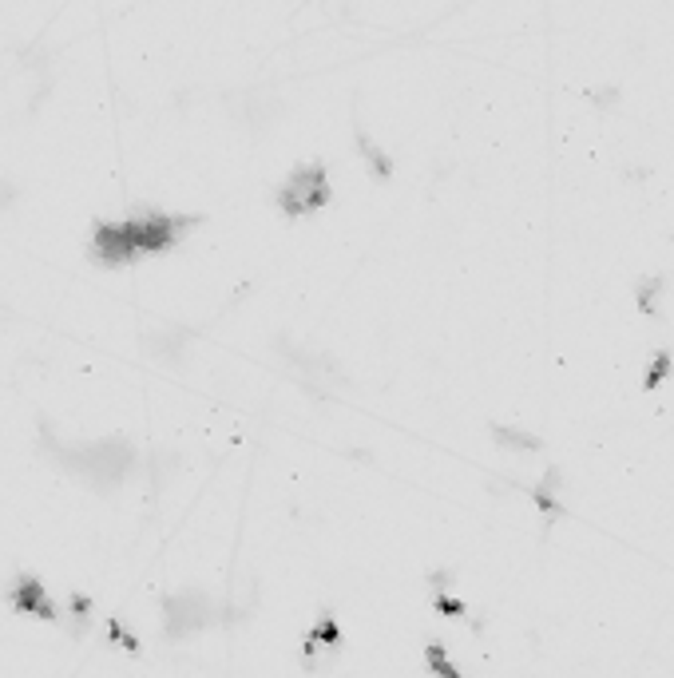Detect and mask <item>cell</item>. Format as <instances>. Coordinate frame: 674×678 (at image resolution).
Returning a JSON list of instances; mask_svg holds the SVG:
<instances>
[{"mask_svg": "<svg viewBox=\"0 0 674 678\" xmlns=\"http://www.w3.org/2000/svg\"><path fill=\"white\" fill-rule=\"evenodd\" d=\"M215 619H219L215 599L199 587H187V591L163 599V635L167 639H187V635L211 627Z\"/></svg>", "mask_w": 674, "mask_h": 678, "instance_id": "4", "label": "cell"}, {"mask_svg": "<svg viewBox=\"0 0 674 678\" xmlns=\"http://www.w3.org/2000/svg\"><path fill=\"white\" fill-rule=\"evenodd\" d=\"M667 294V278L663 274H647V278H639L635 282V302H639V310L647 314V318H659L663 310H659V298Z\"/></svg>", "mask_w": 674, "mask_h": 678, "instance_id": "11", "label": "cell"}, {"mask_svg": "<svg viewBox=\"0 0 674 678\" xmlns=\"http://www.w3.org/2000/svg\"><path fill=\"white\" fill-rule=\"evenodd\" d=\"M334 651H341V627H337L334 615L326 611V615L306 631V643H302V663H306V671H322Z\"/></svg>", "mask_w": 674, "mask_h": 678, "instance_id": "6", "label": "cell"}, {"mask_svg": "<svg viewBox=\"0 0 674 678\" xmlns=\"http://www.w3.org/2000/svg\"><path fill=\"white\" fill-rule=\"evenodd\" d=\"M282 108H286V104H282L278 96H270V92H262V96H258V92H254V96H250V123L266 127L270 119H278V115H282Z\"/></svg>", "mask_w": 674, "mask_h": 678, "instance_id": "12", "label": "cell"}, {"mask_svg": "<svg viewBox=\"0 0 674 678\" xmlns=\"http://www.w3.org/2000/svg\"><path fill=\"white\" fill-rule=\"evenodd\" d=\"M591 100H595V104H615V100H619V88H595Z\"/></svg>", "mask_w": 674, "mask_h": 678, "instance_id": "16", "label": "cell"}, {"mask_svg": "<svg viewBox=\"0 0 674 678\" xmlns=\"http://www.w3.org/2000/svg\"><path fill=\"white\" fill-rule=\"evenodd\" d=\"M330 199H334V187H330V167L322 159H306L290 167V175L274 187V203L286 219L318 215L322 207H330Z\"/></svg>", "mask_w": 674, "mask_h": 678, "instance_id": "2", "label": "cell"}, {"mask_svg": "<svg viewBox=\"0 0 674 678\" xmlns=\"http://www.w3.org/2000/svg\"><path fill=\"white\" fill-rule=\"evenodd\" d=\"M12 599H16V607H24V611H36V615H44V619H52L56 611L48 607V595H44V587L32 579V575H20L16 579V591H12Z\"/></svg>", "mask_w": 674, "mask_h": 678, "instance_id": "10", "label": "cell"}, {"mask_svg": "<svg viewBox=\"0 0 674 678\" xmlns=\"http://www.w3.org/2000/svg\"><path fill=\"white\" fill-rule=\"evenodd\" d=\"M563 472L552 464L544 476H540V484L532 488V496H536V504H540V520H544V536L552 532V524L567 516V504H563Z\"/></svg>", "mask_w": 674, "mask_h": 678, "instance_id": "7", "label": "cell"}, {"mask_svg": "<svg viewBox=\"0 0 674 678\" xmlns=\"http://www.w3.org/2000/svg\"><path fill=\"white\" fill-rule=\"evenodd\" d=\"M199 223L195 215H171V211H155V207H139L131 211L123 223H100L92 234V254L104 266H123L135 262L143 254H163L171 250L191 226Z\"/></svg>", "mask_w": 674, "mask_h": 678, "instance_id": "1", "label": "cell"}, {"mask_svg": "<svg viewBox=\"0 0 674 678\" xmlns=\"http://www.w3.org/2000/svg\"><path fill=\"white\" fill-rule=\"evenodd\" d=\"M425 667H429L437 678H464L456 671V663H452L449 651H445L441 643H429V647H425Z\"/></svg>", "mask_w": 674, "mask_h": 678, "instance_id": "13", "label": "cell"}, {"mask_svg": "<svg viewBox=\"0 0 674 678\" xmlns=\"http://www.w3.org/2000/svg\"><path fill=\"white\" fill-rule=\"evenodd\" d=\"M353 147L361 151V159H365V167H369V179H373V183H389V179H393V159H389V151H385V147H377V143H373V135H369L361 123H353Z\"/></svg>", "mask_w": 674, "mask_h": 678, "instance_id": "8", "label": "cell"}, {"mask_svg": "<svg viewBox=\"0 0 674 678\" xmlns=\"http://www.w3.org/2000/svg\"><path fill=\"white\" fill-rule=\"evenodd\" d=\"M433 603H437V611H445V615H456V619H468V607H464L460 599H452V595L445 591V587H437Z\"/></svg>", "mask_w": 674, "mask_h": 678, "instance_id": "15", "label": "cell"}, {"mask_svg": "<svg viewBox=\"0 0 674 678\" xmlns=\"http://www.w3.org/2000/svg\"><path fill=\"white\" fill-rule=\"evenodd\" d=\"M278 353L298 369L302 385L314 393V397H330V389H345V373L330 353H318V349H298L290 338H278Z\"/></svg>", "mask_w": 674, "mask_h": 678, "instance_id": "5", "label": "cell"}, {"mask_svg": "<svg viewBox=\"0 0 674 678\" xmlns=\"http://www.w3.org/2000/svg\"><path fill=\"white\" fill-rule=\"evenodd\" d=\"M671 369H674L671 349H659V353H655V361H651V365H647V373H643V389H659V385L671 377Z\"/></svg>", "mask_w": 674, "mask_h": 678, "instance_id": "14", "label": "cell"}, {"mask_svg": "<svg viewBox=\"0 0 674 678\" xmlns=\"http://www.w3.org/2000/svg\"><path fill=\"white\" fill-rule=\"evenodd\" d=\"M64 460H68V468L80 472L88 484H96V488L108 492V488H115V484L131 472L135 449H131L123 437H108V441H96V445H84V449H68Z\"/></svg>", "mask_w": 674, "mask_h": 678, "instance_id": "3", "label": "cell"}, {"mask_svg": "<svg viewBox=\"0 0 674 678\" xmlns=\"http://www.w3.org/2000/svg\"><path fill=\"white\" fill-rule=\"evenodd\" d=\"M488 437H492L496 449H504V452H540L544 449V441H540L536 433L520 429V425H500V421H492V425H488Z\"/></svg>", "mask_w": 674, "mask_h": 678, "instance_id": "9", "label": "cell"}]
</instances>
